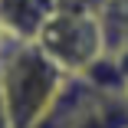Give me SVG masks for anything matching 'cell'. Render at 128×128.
<instances>
[{
    "label": "cell",
    "instance_id": "7",
    "mask_svg": "<svg viewBox=\"0 0 128 128\" xmlns=\"http://www.w3.org/2000/svg\"><path fill=\"white\" fill-rule=\"evenodd\" d=\"M125 105H128V86H125Z\"/></svg>",
    "mask_w": 128,
    "mask_h": 128
},
{
    "label": "cell",
    "instance_id": "3",
    "mask_svg": "<svg viewBox=\"0 0 128 128\" xmlns=\"http://www.w3.org/2000/svg\"><path fill=\"white\" fill-rule=\"evenodd\" d=\"M53 10L56 0H0V30L7 40H36Z\"/></svg>",
    "mask_w": 128,
    "mask_h": 128
},
{
    "label": "cell",
    "instance_id": "6",
    "mask_svg": "<svg viewBox=\"0 0 128 128\" xmlns=\"http://www.w3.org/2000/svg\"><path fill=\"white\" fill-rule=\"evenodd\" d=\"M4 43H7V33H4V30H0V49H4Z\"/></svg>",
    "mask_w": 128,
    "mask_h": 128
},
{
    "label": "cell",
    "instance_id": "1",
    "mask_svg": "<svg viewBox=\"0 0 128 128\" xmlns=\"http://www.w3.org/2000/svg\"><path fill=\"white\" fill-rule=\"evenodd\" d=\"M69 76L33 40H7L0 49V89L13 128H36Z\"/></svg>",
    "mask_w": 128,
    "mask_h": 128
},
{
    "label": "cell",
    "instance_id": "4",
    "mask_svg": "<svg viewBox=\"0 0 128 128\" xmlns=\"http://www.w3.org/2000/svg\"><path fill=\"white\" fill-rule=\"evenodd\" d=\"M108 0H56V7L62 10H82V13H98Z\"/></svg>",
    "mask_w": 128,
    "mask_h": 128
},
{
    "label": "cell",
    "instance_id": "5",
    "mask_svg": "<svg viewBox=\"0 0 128 128\" xmlns=\"http://www.w3.org/2000/svg\"><path fill=\"white\" fill-rule=\"evenodd\" d=\"M0 128H13L10 125V112H7V102H4V89H0Z\"/></svg>",
    "mask_w": 128,
    "mask_h": 128
},
{
    "label": "cell",
    "instance_id": "2",
    "mask_svg": "<svg viewBox=\"0 0 128 128\" xmlns=\"http://www.w3.org/2000/svg\"><path fill=\"white\" fill-rule=\"evenodd\" d=\"M33 43L66 76H82L102 53H105L102 30H98V13L62 10V7L53 10V16L43 23V30L36 33Z\"/></svg>",
    "mask_w": 128,
    "mask_h": 128
}]
</instances>
